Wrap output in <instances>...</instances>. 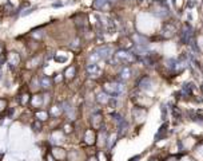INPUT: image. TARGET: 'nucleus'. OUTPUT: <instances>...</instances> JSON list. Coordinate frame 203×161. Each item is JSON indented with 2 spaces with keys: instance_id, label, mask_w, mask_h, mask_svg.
<instances>
[{
  "instance_id": "1",
  "label": "nucleus",
  "mask_w": 203,
  "mask_h": 161,
  "mask_svg": "<svg viewBox=\"0 0 203 161\" xmlns=\"http://www.w3.org/2000/svg\"><path fill=\"white\" fill-rule=\"evenodd\" d=\"M112 62L114 63H120L123 66H130L131 63H134V62L136 61V55L132 53H128L127 50H119L116 51L115 54L112 55Z\"/></svg>"
},
{
  "instance_id": "2",
  "label": "nucleus",
  "mask_w": 203,
  "mask_h": 161,
  "mask_svg": "<svg viewBox=\"0 0 203 161\" xmlns=\"http://www.w3.org/2000/svg\"><path fill=\"white\" fill-rule=\"evenodd\" d=\"M103 90L106 91L108 96H111L114 98L119 97L120 94L124 93V85L120 82H115V80H111V82H106L104 86H103Z\"/></svg>"
},
{
  "instance_id": "3",
  "label": "nucleus",
  "mask_w": 203,
  "mask_h": 161,
  "mask_svg": "<svg viewBox=\"0 0 203 161\" xmlns=\"http://www.w3.org/2000/svg\"><path fill=\"white\" fill-rule=\"evenodd\" d=\"M96 53L99 54V57H100V59H108L110 57H112L114 54H112V47L111 46H107V45H104V46H102V47H99V49H96L95 50Z\"/></svg>"
},
{
  "instance_id": "4",
  "label": "nucleus",
  "mask_w": 203,
  "mask_h": 161,
  "mask_svg": "<svg viewBox=\"0 0 203 161\" xmlns=\"http://www.w3.org/2000/svg\"><path fill=\"white\" fill-rule=\"evenodd\" d=\"M162 34H163L164 38H172L175 34H176V27L174 23H170V22H167L163 28H162Z\"/></svg>"
},
{
  "instance_id": "5",
  "label": "nucleus",
  "mask_w": 203,
  "mask_h": 161,
  "mask_svg": "<svg viewBox=\"0 0 203 161\" xmlns=\"http://www.w3.org/2000/svg\"><path fill=\"white\" fill-rule=\"evenodd\" d=\"M102 71H103L102 67L98 63H90L87 66V73L90 77H95V78H96V77H99L102 74Z\"/></svg>"
},
{
  "instance_id": "6",
  "label": "nucleus",
  "mask_w": 203,
  "mask_h": 161,
  "mask_svg": "<svg viewBox=\"0 0 203 161\" xmlns=\"http://www.w3.org/2000/svg\"><path fill=\"white\" fill-rule=\"evenodd\" d=\"M103 125V117H102V113L100 112H96L94 116H92V126L95 129H100Z\"/></svg>"
},
{
  "instance_id": "7",
  "label": "nucleus",
  "mask_w": 203,
  "mask_h": 161,
  "mask_svg": "<svg viewBox=\"0 0 203 161\" xmlns=\"http://www.w3.org/2000/svg\"><path fill=\"white\" fill-rule=\"evenodd\" d=\"M94 7L96 10H107L110 8V0H94Z\"/></svg>"
},
{
  "instance_id": "8",
  "label": "nucleus",
  "mask_w": 203,
  "mask_h": 161,
  "mask_svg": "<svg viewBox=\"0 0 203 161\" xmlns=\"http://www.w3.org/2000/svg\"><path fill=\"white\" fill-rule=\"evenodd\" d=\"M119 77H120V79H124V80H127L128 78H130V77H131L130 66H124V67L122 69V71L119 73Z\"/></svg>"
},
{
  "instance_id": "9",
  "label": "nucleus",
  "mask_w": 203,
  "mask_h": 161,
  "mask_svg": "<svg viewBox=\"0 0 203 161\" xmlns=\"http://www.w3.org/2000/svg\"><path fill=\"white\" fill-rule=\"evenodd\" d=\"M150 83H151V80L148 77H143V78H140L138 80V86L140 89H150Z\"/></svg>"
},
{
  "instance_id": "10",
  "label": "nucleus",
  "mask_w": 203,
  "mask_h": 161,
  "mask_svg": "<svg viewBox=\"0 0 203 161\" xmlns=\"http://www.w3.org/2000/svg\"><path fill=\"white\" fill-rule=\"evenodd\" d=\"M51 83H52V80H51L50 77H42V78H40V86H42L43 89H50Z\"/></svg>"
},
{
  "instance_id": "11",
  "label": "nucleus",
  "mask_w": 203,
  "mask_h": 161,
  "mask_svg": "<svg viewBox=\"0 0 203 161\" xmlns=\"http://www.w3.org/2000/svg\"><path fill=\"white\" fill-rule=\"evenodd\" d=\"M110 100H111V96H108V94L106 93H100L98 96V101L100 102V104H110Z\"/></svg>"
},
{
  "instance_id": "12",
  "label": "nucleus",
  "mask_w": 203,
  "mask_h": 161,
  "mask_svg": "<svg viewBox=\"0 0 203 161\" xmlns=\"http://www.w3.org/2000/svg\"><path fill=\"white\" fill-rule=\"evenodd\" d=\"M86 142L87 144H94L95 142V133L92 130L86 132Z\"/></svg>"
},
{
  "instance_id": "13",
  "label": "nucleus",
  "mask_w": 203,
  "mask_h": 161,
  "mask_svg": "<svg viewBox=\"0 0 203 161\" xmlns=\"http://www.w3.org/2000/svg\"><path fill=\"white\" fill-rule=\"evenodd\" d=\"M122 47H123V50L131 49V47H132L131 39H130V38H124V39H122Z\"/></svg>"
},
{
  "instance_id": "14",
  "label": "nucleus",
  "mask_w": 203,
  "mask_h": 161,
  "mask_svg": "<svg viewBox=\"0 0 203 161\" xmlns=\"http://www.w3.org/2000/svg\"><path fill=\"white\" fill-rule=\"evenodd\" d=\"M75 73H76V69L71 66V67L67 69V71H66V77H67V79H72L73 77H75Z\"/></svg>"
},
{
  "instance_id": "15",
  "label": "nucleus",
  "mask_w": 203,
  "mask_h": 161,
  "mask_svg": "<svg viewBox=\"0 0 203 161\" xmlns=\"http://www.w3.org/2000/svg\"><path fill=\"white\" fill-rule=\"evenodd\" d=\"M36 118L40 120V121H46L48 118V113L44 112V110H40V112H36Z\"/></svg>"
},
{
  "instance_id": "16",
  "label": "nucleus",
  "mask_w": 203,
  "mask_h": 161,
  "mask_svg": "<svg viewBox=\"0 0 203 161\" xmlns=\"http://www.w3.org/2000/svg\"><path fill=\"white\" fill-rule=\"evenodd\" d=\"M32 128H34V129H35L36 132H39L40 129H42V124H40L39 121H35V122L32 124Z\"/></svg>"
},
{
  "instance_id": "17",
  "label": "nucleus",
  "mask_w": 203,
  "mask_h": 161,
  "mask_svg": "<svg viewBox=\"0 0 203 161\" xmlns=\"http://www.w3.org/2000/svg\"><path fill=\"white\" fill-rule=\"evenodd\" d=\"M99 157H100V160H102V161H107V157H106V155H103L102 152L99 153Z\"/></svg>"
},
{
  "instance_id": "18",
  "label": "nucleus",
  "mask_w": 203,
  "mask_h": 161,
  "mask_svg": "<svg viewBox=\"0 0 203 161\" xmlns=\"http://www.w3.org/2000/svg\"><path fill=\"white\" fill-rule=\"evenodd\" d=\"M32 11H34V8H29V10H27L25 12H23V16H25V15H28V14H31Z\"/></svg>"
},
{
  "instance_id": "19",
  "label": "nucleus",
  "mask_w": 203,
  "mask_h": 161,
  "mask_svg": "<svg viewBox=\"0 0 203 161\" xmlns=\"http://www.w3.org/2000/svg\"><path fill=\"white\" fill-rule=\"evenodd\" d=\"M3 50H4V46H3L2 43H0V55H2V54H3Z\"/></svg>"
}]
</instances>
